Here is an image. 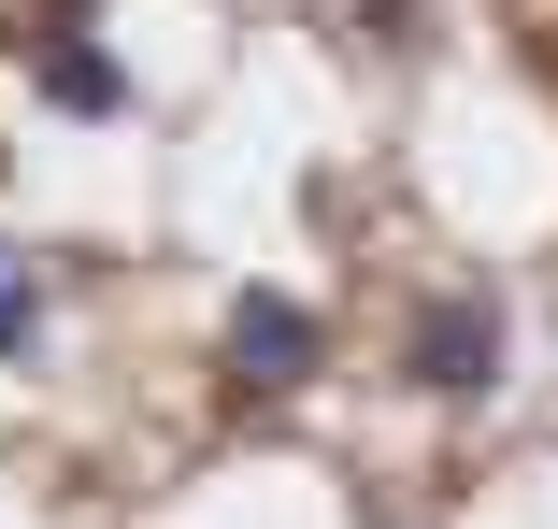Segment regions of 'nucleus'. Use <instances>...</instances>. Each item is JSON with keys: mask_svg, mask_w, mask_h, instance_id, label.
Returning a JSON list of instances; mask_svg holds the SVG:
<instances>
[{"mask_svg": "<svg viewBox=\"0 0 558 529\" xmlns=\"http://www.w3.org/2000/svg\"><path fill=\"white\" fill-rule=\"evenodd\" d=\"M401 372H415L429 401H487V386H501V300H487V286H444L415 330H401Z\"/></svg>", "mask_w": 558, "mask_h": 529, "instance_id": "f257e3e1", "label": "nucleus"}, {"mask_svg": "<svg viewBox=\"0 0 558 529\" xmlns=\"http://www.w3.org/2000/svg\"><path fill=\"white\" fill-rule=\"evenodd\" d=\"M215 358H230V386L287 401V386L329 358V330H315V300H287V286H244V300H230V330H215Z\"/></svg>", "mask_w": 558, "mask_h": 529, "instance_id": "f03ea898", "label": "nucleus"}, {"mask_svg": "<svg viewBox=\"0 0 558 529\" xmlns=\"http://www.w3.org/2000/svg\"><path fill=\"white\" fill-rule=\"evenodd\" d=\"M29 86L58 100V115H116V100H130V72H116V58L86 44V0H58V29H44V58H29Z\"/></svg>", "mask_w": 558, "mask_h": 529, "instance_id": "7ed1b4c3", "label": "nucleus"}, {"mask_svg": "<svg viewBox=\"0 0 558 529\" xmlns=\"http://www.w3.org/2000/svg\"><path fill=\"white\" fill-rule=\"evenodd\" d=\"M29 344H44V258L0 244V358H29Z\"/></svg>", "mask_w": 558, "mask_h": 529, "instance_id": "20e7f679", "label": "nucleus"}]
</instances>
